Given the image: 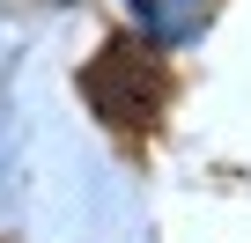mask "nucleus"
Instances as JSON below:
<instances>
[{"instance_id":"1","label":"nucleus","mask_w":251,"mask_h":243,"mask_svg":"<svg viewBox=\"0 0 251 243\" xmlns=\"http://www.w3.org/2000/svg\"><path fill=\"white\" fill-rule=\"evenodd\" d=\"M133 22H141L155 44H185V37H200L207 8H200V0H133Z\"/></svg>"}]
</instances>
